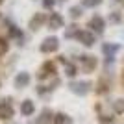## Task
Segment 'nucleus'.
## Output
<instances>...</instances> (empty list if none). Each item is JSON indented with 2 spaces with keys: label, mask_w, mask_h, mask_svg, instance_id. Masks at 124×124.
Masks as SVG:
<instances>
[{
  "label": "nucleus",
  "mask_w": 124,
  "mask_h": 124,
  "mask_svg": "<svg viewBox=\"0 0 124 124\" xmlns=\"http://www.w3.org/2000/svg\"><path fill=\"white\" fill-rule=\"evenodd\" d=\"M117 2H120V0H117Z\"/></svg>",
  "instance_id": "obj_24"
},
{
  "label": "nucleus",
  "mask_w": 124,
  "mask_h": 124,
  "mask_svg": "<svg viewBox=\"0 0 124 124\" xmlns=\"http://www.w3.org/2000/svg\"><path fill=\"white\" fill-rule=\"evenodd\" d=\"M48 28H50V30H59V28H63V17L59 15V13H50V17H48Z\"/></svg>",
  "instance_id": "obj_7"
},
{
  "label": "nucleus",
  "mask_w": 124,
  "mask_h": 124,
  "mask_svg": "<svg viewBox=\"0 0 124 124\" xmlns=\"http://www.w3.org/2000/svg\"><path fill=\"white\" fill-rule=\"evenodd\" d=\"M0 2H2V0H0Z\"/></svg>",
  "instance_id": "obj_25"
},
{
  "label": "nucleus",
  "mask_w": 124,
  "mask_h": 124,
  "mask_svg": "<svg viewBox=\"0 0 124 124\" xmlns=\"http://www.w3.org/2000/svg\"><path fill=\"white\" fill-rule=\"evenodd\" d=\"M43 4H45V8H52V6H54V0H43Z\"/></svg>",
  "instance_id": "obj_22"
},
{
  "label": "nucleus",
  "mask_w": 124,
  "mask_h": 124,
  "mask_svg": "<svg viewBox=\"0 0 124 124\" xmlns=\"http://www.w3.org/2000/svg\"><path fill=\"white\" fill-rule=\"evenodd\" d=\"M69 89H70L74 94L83 96V94H87L89 91H91V83L89 82H70L69 83Z\"/></svg>",
  "instance_id": "obj_1"
},
{
  "label": "nucleus",
  "mask_w": 124,
  "mask_h": 124,
  "mask_svg": "<svg viewBox=\"0 0 124 124\" xmlns=\"http://www.w3.org/2000/svg\"><path fill=\"white\" fill-rule=\"evenodd\" d=\"M35 124H37V122H35Z\"/></svg>",
  "instance_id": "obj_26"
},
{
  "label": "nucleus",
  "mask_w": 124,
  "mask_h": 124,
  "mask_svg": "<svg viewBox=\"0 0 124 124\" xmlns=\"http://www.w3.org/2000/svg\"><path fill=\"white\" fill-rule=\"evenodd\" d=\"M78 41L82 43V45H85V46H93L94 45V33L89 30H83V31H78Z\"/></svg>",
  "instance_id": "obj_4"
},
{
  "label": "nucleus",
  "mask_w": 124,
  "mask_h": 124,
  "mask_svg": "<svg viewBox=\"0 0 124 124\" xmlns=\"http://www.w3.org/2000/svg\"><path fill=\"white\" fill-rule=\"evenodd\" d=\"M43 22H45V15L43 13H35V17H31V21H30V28L31 30H39L43 26Z\"/></svg>",
  "instance_id": "obj_11"
},
{
  "label": "nucleus",
  "mask_w": 124,
  "mask_h": 124,
  "mask_svg": "<svg viewBox=\"0 0 124 124\" xmlns=\"http://www.w3.org/2000/svg\"><path fill=\"white\" fill-rule=\"evenodd\" d=\"M50 120H54V113H52L50 109H43V113H41V117L37 119V124H48Z\"/></svg>",
  "instance_id": "obj_13"
},
{
  "label": "nucleus",
  "mask_w": 124,
  "mask_h": 124,
  "mask_svg": "<svg viewBox=\"0 0 124 124\" xmlns=\"http://www.w3.org/2000/svg\"><path fill=\"white\" fill-rule=\"evenodd\" d=\"M21 113L24 115V117L33 115V113H35V104L31 102V100H24V102H21Z\"/></svg>",
  "instance_id": "obj_8"
},
{
  "label": "nucleus",
  "mask_w": 124,
  "mask_h": 124,
  "mask_svg": "<svg viewBox=\"0 0 124 124\" xmlns=\"http://www.w3.org/2000/svg\"><path fill=\"white\" fill-rule=\"evenodd\" d=\"M102 0H83V6L85 8H94V6H98Z\"/></svg>",
  "instance_id": "obj_20"
},
{
  "label": "nucleus",
  "mask_w": 124,
  "mask_h": 124,
  "mask_svg": "<svg viewBox=\"0 0 124 124\" xmlns=\"http://www.w3.org/2000/svg\"><path fill=\"white\" fill-rule=\"evenodd\" d=\"M28 83H30V74H28V72L17 74V78H15V87L22 89V87H28Z\"/></svg>",
  "instance_id": "obj_10"
},
{
  "label": "nucleus",
  "mask_w": 124,
  "mask_h": 124,
  "mask_svg": "<svg viewBox=\"0 0 124 124\" xmlns=\"http://www.w3.org/2000/svg\"><path fill=\"white\" fill-rule=\"evenodd\" d=\"M80 61H82V69L85 72H93L94 67H96V57L94 56H80Z\"/></svg>",
  "instance_id": "obj_5"
},
{
  "label": "nucleus",
  "mask_w": 124,
  "mask_h": 124,
  "mask_svg": "<svg viewBox=\"0 0 124 124\" xmlns=\"http://www.w3.org/2000/svg\"><path fill=\"white\" fill-rule=\"evenodd\" d=\"M54 74H56V65H54V63H50V61H46V63H43V65H41L37 78H39V80H45V78L54 76Z\"/></svg>",
  "instance_id": "obj_3"
},
{
  "label": "nucleus",
  "mask_w": 124,
  "mask_h": 124,
  "mask_svg": "<svg viewBox=\"0 0 124 124\" xmlns=\"http://www.w3.org/2000/svg\"><path fill=\"white\" fill-rule=\"evenodd\" d=\"M61 2H65V0H61Z\"/></svg>",
  "instance_id": "obj_23"
},
{
  "label": "nucleus",
  "mask_w": 124,
  "mask_h": 124,
  "mask_svg": "<svg viewBox=\"0 0 124 124\" xmlns=\"http://www.w3.org/2000/svg\"><path fill=\"white\" fill-rule=\"evenodd\" d=\"M57 46H59V43H57V37H48V39H45L41 45V52H45V54H48V52H56Z\"/></svg>",
  "instance_id": "obj_6"
},
{
  "label": "nucleus",
  "mask_w": 124,
  "mask_h": 124,
  "mask_svg": "<svg viewBox=\"0 0 124 124\" xmlns=\"http://www.w3.org/2000/svg\"><path fill=\"white\" fill-rule=\"evenodd\" d=\"M102 50H104V54H106V57H108V61H109V59H113L115 54L119 52V46H117V45H108V43H106V45L102 46Z\"/></svg>",
  "instance_id": "obj_12"
},
{
  "label": "nucleus",
  "mask_w": 124,
  "mask_h": 124,
  "mask_svg": "<svg viewBox=\"0 0 124 124\" xmlns=\"http://www.w3.org/2000/svg\"><path fill=\"white\" fill-rule=\"evenodd\" d=\"M54 124H72V119L65 113H56L54 115Z\"/></svg>",
  "instance_id": "obj_14"
},
{
  "label": "nucleus",
  "mask_w": 124,
  "mask_h": 124,
  "mask_svg": "<svg viewBox=\"0 0 124 124\" xmlns=\"http://www.w3.org/2000/svg\"><path fill=\"white\" fill-rule=\"evenodd\" d=\"M108 89H109L108 82H106V78H102V80H100V82H98V89H96V91H98V93H106Z\"/></svg>",
  "instance_id": "obj_17"
},
{
  "label": "nucleus",
  "mask_w": 124,
  "mask_h": 124,
  "mask_svg": "<svg viewBox=\"0 0 124 124\" xmlns=\"http://www.w3.org/2000/svg\"><path fill=\"white\" fill-rule=\"evenodd\" d=\"M6 52H8V41L0 37V56H4Z\"/></svg>",
  "instance_id": "obj_19"
},
{
  "label": "nucleus",
  "mask_w": 124,
  "mask_h": 124,
  "mask_svg": "<svg viewBox=\"0 0 124 124\" xmlns=\"http://www.w3.org/2000/svg\"><path fill=\"white\" fill-rule=\"evenodd\" d=\"M13 115H15V111H13V106H11V100H2L0 102V119L2 120H9L13 119Z\"/></svg>",
  "instance_id": "obj_2"
},
{
  "label": "nucleus",
  "mask_w": 124,
  "mask_h": 124,
  "mask_svg": "<svg viewBox=\"0 0 124 124\" xmlns=\"http://www.w3.org/2000/svg\"><path fill=\"white\" fill-rule=\"evenodd\" d=\"M111 22H120V15L119 13H113V15H111Z\"/></svg>",
  "instance_id": "obj_21"
},
{
  "label": "nucleus",
  "mask_w": 124,
  "mask_h": 124,
  "mask_svg": "<svg viewBox=\"0 0 124 124\" xmlns=\"http://www.w3.org/2000/svg\"><path fill=\"white\" fill-rule=\"evenodd\" d=\"M70 17H72V19L82 17V9H80V6H74V8H70Z\"/></svg>",
  "instance_id": "obj_18"
},
{
  "label": "nucleus",
  "mask_w": 124,
  "mask_h": 124,
  "mask_svg": "<svg viewBox=\"0 0 124 124\" xmlns=\"http://www.w3.org/2000/svg\"><path fill=\"white\" fill-rule=\"evenodd\" d=\"M113 111L115 113H124V98H119L113 102Z\"/></svg>",
  "instance_id": "obj_15"
},
{
  "label": "nucleus",
  "mask_w": 124,
  "mask_h": 124,
  "mask_svg": "<svg viewBox=\"0 0 124 124\" xmlns=\"http://www.w3.org/2000/svg\"><path fill=\"white\" fill-rule=\"evenodd\" d=\"M65 74H67V76H76V65H70V63H67V65H65Z\"/></svg>",
  "instance_id": "obj_16"
},
{
  "label": "nucleus",
  "mask_w": 124,
  "mask_h": 124,
  "mask_svg": "<svg viewBox=\"0 0 124 124\" xmlns=\"http://www.w3.org/2000/svg\"><path fill=\"white\" fill-rule=\"evenodd\" d=\"M104 26H106V24H104V19H102V17H98V15L93 17V19L89 21V28H93V30L98 31V33H102V31H104Z\"/></svg>",
  "instance_id": "obj_9"
}]
</instances>
